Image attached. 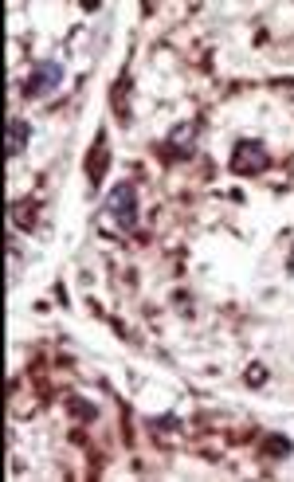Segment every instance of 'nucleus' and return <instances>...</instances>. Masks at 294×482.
Masks as SVG:
<instances>
[{"label": "nucleus", "mask_w": 294, "mask_h": 482, "mask_svg": "<svg viewBox=\"0 0 294 482\" xmlns=\"http://www.w3.org/2000/svg\"><path fill=\"white\" fill-rule=\"evenodd\" d=\"M106 212H110V220H114L118 227L134 232V227H137V185L122 180V185L110 188V192H106Z\"/></svg>", "instance_id": "obj_1"}, {"label": "nucleus", "mask_w": 294, "mask_h": 482, "mask_svg": "<svg viewBox=\"0 0 294 482\" xmlns=\"http://www.w3.org/2000/svg\"><path fill=\"white\" fill-rule=\"evenodd\" d=\"M63 83V63L59 59H48V63H39L36 71H31V79H28V99H43V94H51V90Z\"/></svg>", "instance_id": "obj_2"}, {"label": "nucleus", "mask_w": 294, "mask_h": 482, "mask_svg": "<svg viewBox=\"0 0 294 482\" xmlns=\"http://www.w3.org/2000/svg\"><path fill=\"white\" fill-rule=\"evenodd\" d=\"M267 165V153L259 141H239V146L232 149V169L235 173H244V177H251V173H263Z\"/></svg>", "instance_id": "obj_3"}, {"label": "nucleus", "mask_w": 294, "mask_h": 482, "mask_svg": "<svg viewBox=\"0 0 294 482\" xmlns=\"http://www.w3.org/2000/svg\"><path fill=\"white\" fill-rule=\"evenodd\" d=\"M28 138H31L28 122H24V118H8V129H4V149H8V157L24 153V149H28Z\"/></svg>", "instance_id": "obj_4"}, {"label": "nucleus", "mask_w": 294, "mask_h": 482, "mask_svg": "<svg viewBox=\"0 0 294 482\" xmlns=\"http://www.w3.org/2000/svg\"><path fill=\"white\" fill-rule=\"evenodd\" d=\"M102 161H110V153L102 149V141H98V149H94V161H90V177H102Z\"/></svg>", "instance_id": "obj_5"}, {"label": "nucleus", "mask_w": 294, "mask_h": 482, "mask_svg": "<svg viewBox=\"0 0 294 482\" xmlns=\"http://www.w3.org/2000/svg\"><path fill=\"white\" fill-rule=\"evenodd\" d=\"M267 451H271V455H286V451H290V443H286V439H271V443H267Z\"/></svg>", "instance_id": "obj_6"}]
</instances>
